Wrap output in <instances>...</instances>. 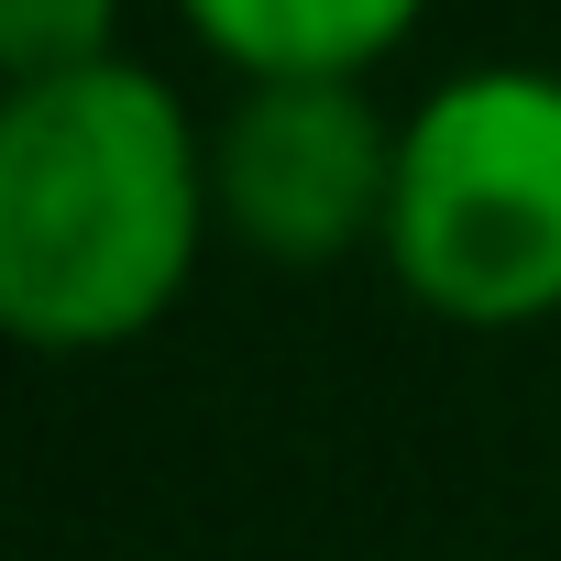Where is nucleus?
I'll use <instances>...</instances> for the list:
<instances>
[{
    "label": "nucleus",
    "instance_id": "nucleus-1",
    "mask_svg": "<svg viewBox=\"0 0 561 561\" xmlns=\"http://www.w3.org/2000/svg\"><path fill=\"white\" fill-rule=\"evenodd\" d=\"M209 242V133L154 67L111 56L0 89V331L23 353H122L165 331Z\"/></svg>",
    "mask_w": 561,
    "mask_h": 561
},
{
    "label": "nucleus",
    "instance_id": "nucleus-2",
    "mask_svg": "<svg viewBox=\"0 0 561 561\" xmlns=\"http://www.w3.org/2000/svg\"><path fill=\"white\" fill-rule=\"evenodd\" d=\"M386 275L451 331L561 309V67H462L397 122Z\"/></svg>",
    "mask_w": 561,
    "mask_h": 561
},
{
    "label": "nucleus",
    "instance_id": "nucleus-3",
    "mask_svg": "<svg viewBox=\"0 0 561 561\" xmlns=\"http://www.w3.org/2000/svg\"><path fill=\"white\" fill-rule=\"evenodd\" d=\"M386 198H397V122L353 78L242 89L209 122V209L220 242H242L253 264L320 275L386 242Z\"/></svg>",
    "mask_w": 561,
    "mask_h": 561
},
{
    "label": "nucleus",
    "instance_id": "nucleus-4",
    "mask_svg": "<svg viewBox=\"0 0 561 561\" xmlns=\"http://www.w3.org/2000/svg\"><path fill=\"white\" fill-rule=\"evenodd\" d=\"M430 0H176V23L242 78V89H287V78H353L386 67L419 34Z\"/></svg>",
    "mask_w": 561,
    "mask_h": 561
},
{
    "label": "nucleus",
    "instance_id": "nucleus-5",
    "mask_svg": "<svg viewBox=\"0 0 561 561\" xmlns=\"http://www.w3.org/2000/svg\"><path fill=\"white\" fill-rule=\"evenodd\" d=\"M122 56V0H0V89H45Z\"/></svg>",
    "mask_w": 561,
    "mask_h": 561
}]
</instances>
